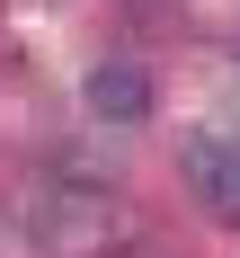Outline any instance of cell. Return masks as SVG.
<instances>
[{"mask_svg":"<svg viewBox=\"0 0 240 258\" xmlns=\"http://www.w3.org/2000/svg\"><path fill=\"white\" fill-rule=\"evenodd\" d=\"M160 98L151 62H133V53H107V62H89V80H80V107L98 116V125H142Z\"/></svg>","mask_w":240,"mask_h":258,"instance_id":"1","label":"cell"},{"mask_svg":"<svg viewBox=\"0 0 240 258\" xmlns=\"http://www.w3.org/2000/svg\"><path fill=\"white\" fill-rule=\"evenodd\" d=\"M178 169H187V187H196V196H222V187L240 178V152H222V143H213V134H187V152H178Z\"/></svg>","mask_w":240,"mask_h":258,"instance_id":"2","label":"cell"},{"mask_svg":"<svg viewBox=\"0 0 240 258\" xmlns=\"http://www.w3.org/2000/svg\"><path fill=\"white\" fill-rule=\"evenodd\" d=\"M98 258H169V249H160V240H107Z\"/></svg>","mask_w":240,"mask_h":258,"instance_id":"3","label":"cell"},{"mask_svg":"<svg viewBox=\"0 0 240 258\" xmlns=\"http://www.w3.org/2000/svg\"><path fill=\"white\" fill-rule=\"evenodd\" d=\"M213 214H222V223H231V232H240V178L222 187V196H213Z\"/></svg>","mask_w":240,"mask_h":258,"instance_id":"4","label":"cell"}]
</instances>
